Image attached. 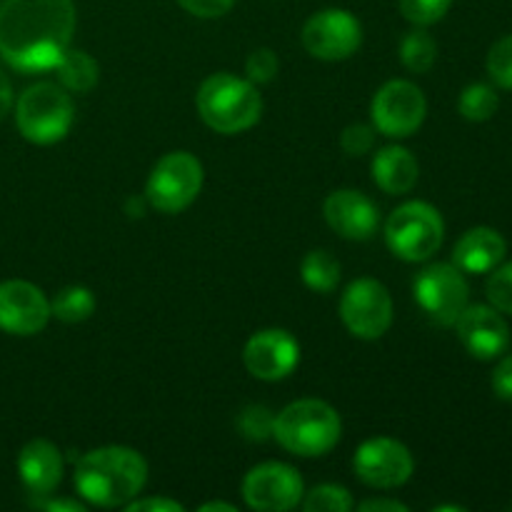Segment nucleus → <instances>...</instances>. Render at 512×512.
<instances>
[{
    "label": "nucleus",
    "instance_id": "ea45409f",
    "mask_svg": "<svg viewBox=\"0 0 512 512\" xmlns=\"http://www.w3.org/2000/svg\"><path fill=\"white\" fill-rule=\"evenodd\" d=\"M215 510H220V512H238V508H235V505L220 503V500H213V503L200 505V512H215Z\"/></svg>",
    "mask_w": 512,
    "mask_h": 512
},
{
    "label": "nucleus",
    "instance_id": "c756f323",
    "mask_svg": "<svg viewBox=\"0 0 512 512\" xmlns=\"http://www.w3.org/2000/svg\"><path fill=\"white\" fill-rule=\"evenodd\" d=\"M485 290H488V300L493 308H498L500 313L512 315V260L490 270L488 288Z\"/></svg>",
    "mask_w": 512,
    "mask_h": 512
},
{
    "label": "nucleus",
    "instance_id": "f3484780",
    "mask_svg": "<svg viewBox=\"0 0 512 512\" xmlns=\"http://www.w3.org/2000/svg\"><path fill=\"white\" fill-rule=\"evenodd\" d=\"M325 223L345 240H368L378 230L380 215L373 200L360 190H335L325 198Z\"/></svg>",
    "mask_w": 512,
    "mask_h": 512
},
{
    "label": "nucleus",
    "instance_id": "9d476101",
    "mask_svg": "<svg viewBox=\"0 0 512 512\" xmlns=\"http://www.w3.org/2000/svg\"><path fill=\"white\" fill-rule=\"evenodd\" d=\"M370 115L378 133L388 138H408L423 125L428 115V100L423 90L410 80H390L375 93Z\"/></svg>",
    "mask_w": 512,
    "mask_h": 512
},
{
    "label": "nucleus",
    "instance_id": "4be33fe9",
    "mask_svg": "<svg viewBox=\"0 0 512 512\" xmlns=\"http://www.w3.org/2000/svg\"><path fill=\"white\" fill-rule=\"evenodd\" d=\"M303 283L315 293H330L340 283V263L328 250H310L300 265Z\"/></svg>",
    "mask_w": 512,
    "mask_h": 512
},
{
    "label": "nucleus",
    "instance_id": "58836bf2",
    "mask_svg": "<svg viewBox=\"0 0 512 512\" xmlns=\"http://www.w3.org/2000/svg\"><path fill=\"white\" fill-rule=\"evenodd\" d=\"M145 205H148L145 195H143V198H130L128 200V208H125V213H128L130 218H140V215L145 213Z\"/></svg>",
    "mask_w": 512,
    "mask_h": 512
},
{
    "label": "nucleus",
    "instance_id": "6e6552de",
    "mask_svg": "<svg viewBox=\"0 0 512 512\" xmlns=\"http://www.w3.org/2000/svg\"><path fill=\"white\" fill-rule=\"evenodd\" d=\"M340 318L355 338L378 340L393 325V298L380 280L358 278L340 298Z\"/></svg>",
    "mask_w": 512,
    "mask_h": 512
},
{
    "label": "nucleus",
    "instance_id": "f03ea898",
    "mask_svg": "<svg viewBox=\"0 0 512 512\" xmlns=\"http://www.w3.org/2000/svg\"><path fill=\"white\" fill-rule=\"evenodd\" d=\"M75 490L95 508H125L143 493L148 483V463L125 445H105L75 460Z\"/></svg>",
    "mask_w": 512,
    "mask_h": 512
},
{
    "label": "nucleus",
    "instance_id": "7c9ffc66",
    "mask_svg": "<svg viewBox=\"0 0 512 512\" xmlns=\"http://www.w3.org/2000/svg\"><path fill=\"white\" fill-rule=\"evenodd\" d=\"M278 55L270 48H258L248 55L245 60V73H248L250 83H270L278 75Z\"/></svg>",
    "mask_w": 512,
    "mask_h": 512
},
{
    "label": "nucleus",
    "instance_id": "2f4dec72",
    "mask_svg": "<svg viewBox=\"0 0 512 512\" xmlns=\"http://www.w3.org/2000/svg\"><path fill=\"white\" fill-rule=\"evenodd\" d=\"M340 145L348 155H365L373 150L375 145V128L365 123H353L343 130L340 135Z\"/></svg>",
    "mask_w": 512,
    "mask_h": 512
},
{
    "label": "nucleus",
    "instance_id": "f8f14e48",
    "mask_svg": "<svg viewBox=\"0 0 512 512\" xmlns=\"http://www.w3.org/2000/svg\"><path fill=\"white\" fill-rule=\"evenodd\" d=\"M305 493L298 470L285 463L255 465L243 480V500L250 510L288 512L300 505Z\"/></svg>",
    "mask_w": 512,
    "mask_h": 512
},
{
    "label": "nucleus",
    "instance_id": "6ab92c4d",
    "mask_svg": "<svg viewBox=\"0 0 512 512\" xmlns=\"http://www.w3.org/2000/svg\"><path fill=\"white\" fill-rule=\"evenodd\" d=\"M505 253H508V243H505L503 235L495 228L480 225V228L468 230L455 243L453 265L463 270V273L483 275L498 268L505 260Z\"/></svg>",
    "mask_w": 512,
    "mask_h": 512
},
{
    "label": "nucleus",
    "instance_id": "9b49d317",
    "mask_svg": "<svg viewBox=\"0 0 512 512\" xmlns=\"http://www.w3.org/2000/svg\"><path fill=\"white\" fill-rule=\"evenodd\" d=\"M363 43V28L353 13L343 8H325L310 15L303 25V45L313 58L345 60Z\"/></svg>",
    "mask_w": 512,
    "mask_h": 512
},
{
    "label": "nucleus",
    "instance_id": "bb28decb",
    "mask_svg": "<svg viewBox=\"0 0 512 512\" xmlns=\"http://www.w3.org/2000/svg\"><path fill=\"white\" fill-rule=\"evenodd\" d=\"M235 428L250 443H265V440L273 438L275 415L265 405H245L235 418Z\"/></svg>",
    "mask_w": 512,
    "mask_h": 512
},
{
    "label": "nucleus",
    "instance_id": "20e7f679",
    "mask_svg": "<svg viewBox=\"0 0 512 512\" xmlns=\"http://www.w3.org/2000/svg\"><path fill=\"white\" fill-rule=\"evenodd\" d=\"M343 423L338 410L318 398H303L290 403L275 415L273 438L288 453L300 458H320L338 445Z\"/></svg>",
    "mask_w": 512,
    "mask_h": 512
},
{
    "label": "nucleus",
    "instance_id": "39448f33",
    "mask_svg": "<svg viewBox=\"0 0 512 512\" xmlns=\"http://www.w3.org/2000/svg\"><path fill=\"white\" fill-rule=\"evenodd\" d=\"M75 120L73 100L63 85L35 83L15 103V125L35 145H53L68 135Z\"/></svg>",
    "mask_w": 512,
    "mask_h": 512
},
{
    "label": "nucleus",
    "instance_id": "f704fd0d",
    "mask_svg": "<svg viewBox=\"0 0 512 512\" xmlns=\"http://www.w3.org/2000/svg\"><path fill=\"white\" fill-rule=\"evenodd\" d=\"M125 510L128 512H183L185 508L170 498H143V500L135 498L125 505Z\"/></svg>",
    "mask_w": 512,
    "mask_h": 512
},
{
    "label": "nucleus",
    "instance_id": "b1692460",
    "mask_svg": "<svg viewBox=\"0 0 512 512\" xmlns=\"http://www.w3.org/2000/svg\"><path fill=\"white\" fill-rule=\"evenodd\" d=\"M95 313V298L83 285H68L50 300V315L63 323H83Z\"/></svg>",
    "mask_w": 512,
    "mask_h": 512
},
{
    "label": "nucleus",
    "instance_id": "e433bc0d",
    "mask_svg": "<svg viewBox=\"0 0 512 512\" xmlns=\"http://www.w3.org/2000/svg\"><path fill=\"white\" fill-rule=\"evenodd\" d=\"M358 508L363 512H408V505L398 503V500H383V498L365 500V503H360Z\"/></svg>",
    "mask_w": 512,
    "mask_h": 512
},
{
    "label": "nucleus",
    "instance_id": "2eb2a0df",
    "mask_svg": "<svg viewBox=\"0 0 512 512\" xmlns=\"http://www.w3.org/2000/svg\"><path fill=\"white\" fill-rule=\"evenodd\" d=\"M243 363L253 378L275 383L283 380L298 368L300 363V345L288 330L268 328L255 333L245 343Z\"/></svg>",
    "mask_w": 512,
    "mask_h": 512
},
{
    "label": "nucleus",
    "instance_id": "dca6fc26",
    "mask_svg": "<svg viewBox=\"0 0 512 512\" xmlns=\"http://www.w3.org/2000/svg\"><path fill=\"white\" fill-rule=\"evenodd\" d=\"M455 333L473 358L495 360L510 348V328L493 305H465L455 320Z\"/></svg>",
    "mask_w": 512,
    "mask_h": 512
},
{
    "label": "nucleus",
    "instance_id": "4c0bfd02",
    "mask_svg": "<svg viewBox=\"0 0 512 512\" xmlns=\"http://www.w3.org/2000/svg\"><path fill=\"white\" fill-rule=\"evenodd\" d=\"M10 108H13V88H10L8 75L0 70V120L10 113Z\"/></svg>",
    "mask_w": 512,
    "mask_h": 512
},
{
    "label": "nucleus",
    "instance_id": "aec40b11",
    "mask_svg": "<svg viewBox=\"0 0 512 512\" xmlns=\"http://www.w3.org/2000/svg\"><path fill=\"white\" fill-rule=\"evenodd\" d=\"M370 170H373L375 185L388 195L410 193L420 175L418 160L403 145H388L380 153H375Z\"/></svg>",
    "mask_w": 512,
    "mask_h": 512
},
{
    "label": "nucleus",
    "instance_id": "f257e3e1",
    "mask_svg": "<svg viewBox=\"0 0 512 512\" xmlns=\"http://www.w3.org/2000/svg\"><path fill=\"white\" fill-rule=\"evenodd\" d=\"M75 33L73 0H3L0 55L20 73H45L58 65Z\"/></svg>",
    "mask_w": 512,
    "mask_h": 512
},
{
    "label": "nucleus",
    "instance_id": "ddd939ff",
    "mask_svg": "<svg viewBox=\"0 0 512 512\" xmlns=\"http://www.w3.org/2000/svg\"><path fill=\"white\" fill-rule=\"evenodd\" d=\"M353 468L360 483L368 488L390 490L408 483L415 470V460L400 440L370 438L355 453Z\"/></svg>",
    "mask_w": 512,
    "mask_h": 512
},
{
    "label": "nucleus",
    "instance_id": "412c9836",
    "mask_svg": "<svg viewBox=\"0 0 512 512\" xmlns=\"http://www.w3.org/2000/svg\"><path fill=\"white\" fill-rule=\"evenodd\" d=\"M58 80L68 93H90L98 85L100 68L98 60L88 55L85 50H65L63 58L55 65Z\"/></svg>",
    "mask_w": 512,
    "mask_h": 512
},
{
    "label": "nucleus",
    "instance_id": "423d86ee",
    "mask_svg": "<svg viewBox=\"0 0 512 512\" xmlns=\"http://www.w3.org/2000/svg\"><path fill=\"white\" fill-rule=\"evenodd\" d=\"M445 223L438 208L423 200H410L395 208L385 223V243L395 258L405 263H423L440 250Z\"/></svg>",
    "mask_w": 512,
    "mask_h": 512
},
{
    "label": "nucleus",
    "instance_id": "7ed1b4c3",
    "mask_svg": "<svg viewBox=\"0 0 512 512\" xmlns=\"http://www.w3.org/2000/svg\"><path fill=\"white\" fill-rule=\"evenodd\" d=\"M195 105L208 128L215 133L235 135L253 128L263 113V98L255 83L230 73H215L200 83Z\"/></svg>",
    "mask_w": 512,
    "mask_h": 512
},
{
    "label": "nucleus",
    "instance_id": "4468645a",
    "mask_svg": "<svg viewBox=\"0 0 512 512\" xmlns=\"http://www.w3.org/2000/svg\"><path fill=\"white\" fill-rule=\"evenodd\" d=\"M50 320V300L28 280L0 283V330L18 338L38 335Z\"/></svg>",
    "mask_w": 512,
    "mask_h": 512
},
{
    "label": "nucleus",
    "instance_id": "0eeeda50",
    "mask_svg": "<svg viewBox=\"0 0 512 512\" xmlns=\"http://www.w3.org/2000/svg\"><path fill=\"white\" fill-rule=\"evenodd\" d=\"M203 188V165L185 150L163 155L150 170L145 183V200L158 213H183Z\"/></svg>",
    "mask_w": 512,
    "mask_h": 512
},
{
    "label": "nucleus",
    "instance_id": "cd10ccee",
    "mask_svg": "<svg viewBox=\"0 0 512 512\" xmlns=\"http://www.w3.org/2000/svg\"><path fill=\"white\" fill-rule=\"evenodd\" d=\"M398 5L405 20H410L418 28H428V25L438 23L448 15L453 0H398Z\"/></svg>",
    "mask_w": 512,
    "mask_h": 512
},
{
    "label": "nucleus",
    "instance_id": "c9c22d12",
    "mask_svg": "<svg viewBox=\"0 0 512 512\" xmlns=\"http://www.w3.org/2000/svg\"><path fill=\"white\" fill-rule=\"evenodd\" d=\"M33 508L50 512H85V503H78V500H33Z\"/></svg>",
    "mask_w": 512,
    "mask_h": 512
},
{
    "label": "nucleus",
    "instance_id": "a211bd4d",
    "mask_svg": "<svg viewBox=\"0 0 512 512\" xmlns=\"http://www.w3.org/2000/svg\"><path fill=\"white\" fill-rule=\"evenodd\" d=\"M63 455L58 445L50 440H30L18 455V475L20 483L25 485L35 498H48L63 478Z\"/></svg>",
    "mask_w": 512,
    "mask_h": 512
},
{
    "label": "nucleus",
    "instance_id": "473e14b6",
    "mask_svg": "<svg viewBox=\"0 0 512 512\" xmlns=\"http://www.w3.org/2000/svg\"><path fill=\"white\" fill-rule=\"evenodd\" d=\"M185 13L195 18H220L235 5V0H178Z\"/></svg>",
    "mask_w": 512,
    "mask_h": 512
},
{
    "label": "nucleus",
    "instance_id": "1a4fd4ad",
    "mask_svg": "<svg viewBox=\"0 0 512 512\" xmlns=\"http://www.w3.org/2000/svg\"><path fill=\"white\" fill-rule=\"evenodd\" d=\"M415 300L433 323L450 328L470 298L468 280L453 263H433L415 278Z\"/></svg>",
    "mask_w": 512,
    "mask_h": 512
},
{
    "label": "nucleus",
    "instance_id": "a878e982",
    "mask_svg": "<svg viewBox=\"0 0 512 512\" xmlns=\"http://www.w3.org/2000/svg\"><path fill=\"white\" fill-rule=\"evenodd\" d=\"M305 512H348L353 510V495L343 488V485L323 483L315 485L313 490L303 493L300 500Z\"/></svg>",
    "mask_w": 512,
    "mask_h": 512
},
{
    "label": "nucleus",
    "instance_id": "72a5a7b5",
    "mask_svg": "<svg viewBox=\"0 0 512 512\" xmlns=\"http://www.w3.org/2000/svg\"><path fill=\"white\" fill-rule=\"evenodd\" d=\"M493 390L500 400L512 403V355H505L493 373Z\"/></svg>",
    "mask_w": 512,
    "mask_h": 512
},
{
    "label": "nucleus",
    "instance_id": "393cba45",
    "mask_svg": "<svg viewBox=\"0 0 512 512\" xmlns=\"http://www.w3.org/2000/svg\"><path fill=\"white\" fill-rule=\"evenodd\" d=\"M498 108V93L485 83H473L460 93L458 110L465 120H470V123H485V120H490L498 113Z\"/></svg>",
    "mask_w": 512,
    "mask_h": 512
},
{
    "label": "nucleus",
    "instance_id": "5701e85b",
    "mask_svg": "<svg viewBox=\"0 0 512 512\" xmlns=\"http://www.w3.org/2000/svg\"><path fill=\"white\" fill-rule=\"evenodd\" d=\"M400 60L410 73H428L438 60V43L425 28L410 30L400 43Z\"/></svg>",
    "mask_w": 512,
    "mask_h": 512
},
{
    "label": "nucleus",
    "instance_id": "c85d7f7f",
    "mask_svg": "<svg viewBox=\"0 0 512 512\" xmlns=\"http://www.w3.org/2000/svg\"><path fill=\"white\" fill-rule=\"evenodd\" d=\"M485 65H488V75L498 88L512 90V35H505L490 48Z\"/></svg>",
    "mask_w": 512,
    "mask_h": 512
}]
</instances>
